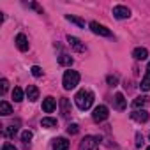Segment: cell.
<instances>
[{
    "instance_id": "1",
    "label": "cell",
    "mask_w": 150,
    "mask_h": 150,
    "mask_svg": "<svg viewBox=\"0 0 150 150\" xmlns=\"http://www.w3.org/2000/svg\"><path fill=\"white\" fill-rule=\"evenodd\" d=\"M74 103H76V106L81 110V111H85V110H88L90 106H92V103H94V94L90 92V90H80L76 96H74Z\"/></svg>"
},
{
    "instance_id": "2",
    "label": "cell",
    "mask_w": 150,
    "mask_h": 150,
    "mask_svg": "<svg viewBox=\"0 0 150 150\" xmlns=\"http://www.w3.org/2000/svg\"><path fill=\"white\" fill-rule=\"evenodd\" d=\"M78 83H80V72H78V71L69 69V71H65V72H64L62 85H64V88H65V90H72Z\"/></svg>"
},
{
    "instance_id": "3",
    "label": "cell",
    "mask_w": 150,
    "mask_h": 150,
    "mask_svg": "<svg viewBox=\"0 0 150 150\" xmlns=\"http://www.w3.org/2000/svg\"><path fill=\"white\" fill-rule=\"evenodd\" d=\"M99 136H85L80 143V150H99Z\"/></svg>"
},
{
    "instance_id": "4",
    "label": "cell",
    "mask_w": 150,
    "mask_h": 150,
    "mask_svg": "<svg viewBox=\"0 0 150 150\" xmlns=\"http://www.w3.org/2000/svg\"><path fill=\"white\" fill-rule=\"evenodd\" d=\"M110 115V110L104 106V104H99L97 108H94V113H92V118L94 122H104Z\"/></svg>"
},
{
    "instance_id": "5",
    "label": "cell",
    "mask_w": 150,
    "mask_h": 150,
    "mask_svg": "<svg viewBox=\"0 0 150 150\" xmlns=\"http://www.w3.org/2000/svg\"><path fill=\"white\" fill-rule=\"evenodd\" d=\"M90 30L94 32V34H97V35H103V37H111V30L108 28V27H104V25H101V23H97V21H90Z\"/></svg>"
},
{
    "instance_id": "6",
    "label": "cell",
    "mask_w": 150,
    "mask_h": 150,
    "mask_svg": "<svg viewBox=\"0 0 150 150\" xmlns=\"http://www.w3.org/2000/svg\"><path fill=\"white\" fill-rule=\"evenodd\" d=\"M113 16H115L117 20H127V18L131 16V11H129V7H125V6H115V7H113Z\"/></svg>"
},
{
    "instance_id": "7",
    "label": "cell",
    "mask_w": 150,
    "mask_h": 150,
    "mask_svg": "<svg viewBox=\"0 0 150 150\" xmlns=\"http://www.w3.org/2000/svg\"><path fill=\"white\" fill-rule=\"evenodd\" d=\"M67 42L71 44V48L74 50V51H85V44L78 39V37H74V35H67Z\"/></svg>"
},
{
    "instance_id": "8",
    "label": "cell",
    "mask_w": 150,
    "mask_h": 150,
    "mask_svg": "<svg viewBox=\"0 0 150 150\" xmlns=\"http://www.w3.org/2000/svg\"><path fill=\"white\" fill-rule=\"evenodd\" d=\"M55 108H57V99L55 97H46L44 101H42V111L44 113H53L55 111Z\"/></svg>"
},
{
    "instance_id": "9",
    "label": "cell",
    "mask_w": 150,
    "mask_h": 150,
    "mask_svg": "<svg viewBox=\"0 0 150 150\" xmlns=\"http://www.w3.org/2000/svg\"><path fill=\"white\" fill-rule=\"evenodd\" d=\"M131 118L136 120V122H139V124H143V122L148 120V113H146L145 110H134V111L131 113Z\"/></svg>"
},
{
    "instance_id": "10",
    "label": "cell",
    "mask_w": 150,
    "mask_h": 150,
    "mask_svg": "<svg viewBox=\"0 0 150 150\" xmlns=\"http://www.w3.org/2000/svg\"><path fill=\"white\" fill-rule=\"evenodd\" d=\"M16 46H18L20 51H27L28 50V39H27L25 34H18L16 35Z\"/></svg>"
},
{
    "instance_id": "11",
    "label": "cell",
    "mask_w": 150,
    "mask_h": 150,
    "mask_svg": "<svg viewBox=\"0 0 150 150\" xmlns=\"http://www.w3.org/2000/svg\"><path fill=\"white\" fill-rule=\"evenodd\" d=\"M139 88H141L143 92H148V90H150V62H148V65H146V72H145V76H143V80H141Z\"/></svg>"
},
{
    "instance_id": "12",
    "label": "cell",
    "mask_w": 150,
    "mask_h": 150,
    "mask_svg": "<svg viewBox=\"0 0 150 150\" xmlns=\"http://www.w3.org/2000/svg\"><path fill=\"white\" fill-rule=\"evenodd\" d=\"M53 150H69V139L67 138H57L53 141Z\"/></svg>"
},
{
    "instance_id": "13",
    "label": "cell",
    "mask_w": 150,
    "mask_h": 150,
    "mask_svg": "<svg viewBox=\"0 0 150 150\" xmlns=\"http://www.w3.org/2000/svg\"><path fill=\"white\" fill-rule=\"evenodd\" d=\"M27 97H28L30 103H35V101L39 99V88H37L35 85H28V88H27Z\"/></svg>"
},
{
    "instance_id": "14",
    "label": "cell",
    "mask_w": 150,
    "mask_h": 150,
    "mask_svg": "<svg viewBox=\"0 0 150 150\" xmlns=\"http://www.w3.org/2000/svg\"><path fill=\"white\" fill-rule=\"evenodd\" d=\"M113 103H115V108H117L118 111H124V110H125V106H127L125 97H124L122 94H117V96H115V99H113Z\"/></svg>"
},
{
    "instance_id": "15",
    "label": "cell",
    "mask_w": 150,
    "mask_h": 150,
    "mask_svg": "<svg viewBox=\"0 0 150 150\" xmlns=\"http://www.w3.org/2000/svg\"><path fill=\"white\" fill-rule=\"evenodd\" d=\"M60 108H62L64 117H69V115L72 113V108H71V103H69L67 97H62V99H60Z\"/></svg>"
},
{
    "instance_id": "16",
    "label": "cell",
    "mask_w": 150,
    "mask_h": 150,
    "mask_svg": "<svg viewBox=\"0 0 150 150\" xmlns=\"http://www.w3.org/2000/svg\"><path fill=\"white\" fill-rule=\"evenodd\" d=\"M132 57H134L136 60H146L148 51H146V48H134V50H132Z\"/></svg>"
},
{
    "instance_id": "17",
    "label": "cell",
    "mask_w": 150,
    "mask_h": 150,
    "mask_svg": "<svg viewBox=\"0 0 150 150\" xmlns=\"http://www.w3.org/2000/svg\"><path fill=\"white\" fill-rule=\"evenodd\" d=\"M146 103H148V97L146 96H139V97H136L134 101H132V108H136V110H143V106H146Z\"/></svg>"
},
{
    "instance_id": "18",
    "label": "cell",
    "mask_w": 150,
    "mask_h": 150,
    "mask_svg": "<svg viewBox=\"0 0 150 150\" xmlns=\"http://www.w3.org/2000/svg\"><path fill=\"white\" fill-rule=\"evenodd\" d=\"M11 113H13V106H11L7 101H2V103H0V115L9 117Z\"/></svg>"
},
{
    "instance_id": "19",
    "label": "cell",
    "mask_w": 150,
    "mask_h": 150,
    "mask_svg": "<svg viewBox=\"0 0 150 150\" xmlns=\"http://www.w3.org/2000/svg\"><path fill=\"white\" fill-rule=\"evenodd\" d=\"M41 125H42V127H46V129H51V127H55V125H57V118L46 117V118H42V120H41Z\"/></svg>"
},
{
    "instance_id": "20",
    "label": "cell",
    "mask_w": 150,
    "mask_h": 150,
    "mask_svg": "<svg viewBox=\"0 0 150 150\" xmlns=\"http://www.w3.org/2000/svg\"><path fill=\"white\" fill-rule=\"evenodd\" d=\"M65 20H67V21H71V23H74V25H78L80 28H85V21H83V20H80V18H76V16L67 14V16H65Z\"/></svg>"
},
{
    "instance_id": "21",
    "label": "cell",
    "mask_w": 150,
    "mask_h": 150,
    "mask_svg": "<svg viewBox=\"0 0 150 150\" xmlns=\"http://www.w3.org/2000/svg\"><path fill=\"white\" fill-rule=\"evenodd\" d=\"M58 64H60V65H72V58H71L69 55L62 53V55L58 57Z\"/></svg>"
},
{
    "instance_id": "22",
    "label": "cell",
    "mask_w": 150,
    "mask_h": 150,
    "mask_svg": "<svg viewBox=\"0 0 150 150\" xmlns=\"http://www.w3.org/2000/svg\"><path fill=\"white\" fill-rule=\"evenodd\" d=\"M13 99H14V103L23 101V90H21L20 87H14V90H13Z\"/></svg>"
},
{
    "instance_id": "23",
    "label": "cell",
    "mask_w": 150,
    "mask_h": 150,
    "mask_svg": "<svg viewBox=\"0 0 150 150\" xmlns=\"http://www.w3.org/2000/svg\"><path fill=\"white\" fill-rule=\"evenodd\" d=\"M32 138H34V134H32V131H23V132H21V139H23L25 143H28V141H30Z\"/></svg>"
},
{
    "instance_id": "24",
    "label": "cell",
    "mask_w": 150,
    "mask_h": 150,
    "mask_svg": "<svg viewBox=\"0 0 150 150\" xmlns=\"http://www.w3.org/2000/svg\"><path fill=\"white\" fill-rule=\"evenodd\" d=\"M30 71H32V74H34L35 78H41V76H42V69H41L39 65H32V69H30Z\"/></svg>"
},
{
    "instance_id": "25",
    "label": "cell",
    "mask_w": 150,
    "mask_h": 150,
    "mask_svg": "<svg viewBox=\"0 0 150 150\" xmlns=\"http://www.w3.org/2000/svg\"><path fill=\"white\" fill-rule=\"evenodd\" d=\"M67 132H69V134H78V125H76V124H71V125L67 127Z\"/></svg>"
},
{
    "instance_id": "26",
    "label": "cell",
    "mask_w": 150,
    "mask_h": 150,
    "mask_svg": "<svg viewBox=\"0 0 150 150\" xmlns=\"http://www.w3.org/2000/svg\"><path fill=\"white\" fill-rule=\"evenodd\" d=\"M6 134H7V136H14V134H16V127H14V125H9V127L6 129Z\"/></svg>"
},
{
    "instance_id": "27",
    "label": "cell",
    "mask_w": 150,
    "mask_h": 150,
    "mask_svg": "<svg viewBox=\"0 0 150 150\" xmlns=\"http://www.w3.org/2000/svg\"><path fill=\"white\" fill-rule=\"evenodd\" d=\"M143 145V136L139 132H136V146H141Z\"/></svg>"
},
{
    "instance_id": "28",
    "label": "cell",
    "mask_w": 150,
    "mask_h": 150,
    "mask_svg": "<svg viewBox=\"0 0 150 150\" xmlns=\"http://www.w3.org/2000/svg\"><path fill=\"white\" fill-rule=\"evenodd\" d=\"M106 80H108V83H110L111 87H115V85H117V76H108Z\"/></svg>"
},
{
    "instance_id": "29",
    "label": "cell",
    "mask_w": 150,
    "mask_h": 150,
    "mask_svg": "<svg viewBox=\"0 0 150 150\" xmlns=\"http://www.w3.org/2000/svg\"><path fill=\"white\" fill-rule=\"evenodd\" d=\"M7 87H9V81L4 78V80H2V94H4V92H7Z\"/></svg>"
},
{
    "instance_id": "30",
    "label": "cell",
    "mask_w": 150,
    "mask_h": 150,
    "mask_svg": "<svg viewBox=\"0 0 150 150\" xmlns=\"http://www.w3.org/2000/svg\"><path fill=\"white\" fill-rule=\"evenodd\" d=\"M2 150H18V148H14V145H11V143H6Z\"/></svg>"
},
{
    "instance_id": "31",
    "label": "cell",
    "mask_w": 150,
    "mask_h": 150,
    "mask_svg": "<svg viewBox=\"0 0 150 150\" xmlns=\"http://www.w3.org/2000/svg\"><path fill=\"white\" fill-rule=\"evenodd\" d=\"M30 7H32V9H35L37 13H41V14H42V9H41V7H39L37 4H30Z\"/></svg>"
},
{
    "instance_id": "32",
    "label": "cell",
    "mask_w": 150,
    "mask_h": 150,
    "mask_svg": "<svg viewBox=\"0 0 150 150\" xmlns=\"http://www.w3.org/2000/svg\"><path fill=\"white\" fill-rule=\"evenodd\" d=\"M146 150H150V146H148V148H146Z\"/></svg>"
}]
</instances>
